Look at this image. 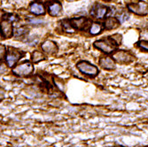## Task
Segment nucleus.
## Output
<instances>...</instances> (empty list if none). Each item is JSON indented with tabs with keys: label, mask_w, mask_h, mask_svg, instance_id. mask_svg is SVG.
<instances>
[{
	"label": "nucleus",
	"mask_w": 148,
	"mask_h": 147,
	"mask_svg": "<svg viewBox=\"0 0 148 147\" xmlns=\"http://www.w3.org/2000/svg\"><path fill=\"white\" fill-rule=\"evenodd\" d=\"M4 95H5V91H4V90L0 88V101H1V100L3 99Z\"/></svg>",
	"instance_id": "4be33fe9"
},
{
	"label": "nucleus",
	"mask_w": 148,
	"mask_h": 147,
	"mask_svg": "<svg viewBox=\"0 0 148 147\" xmlns=\"http://www.w3.org/2000/svg\"><path fill=\"white\" fill-rule=\"evenodd\" d=\"M42 50L46 52L47 54H53L58 51V47L55 43H53L51 41H45L42 44Z\"/></svg>",
	"instance_id": "9b49d317"
},
{
	"label": "nucleus",
	"mask_w": 148,
	"mask_h": 147,
	"mask_svg": "<svg viewBox=\"0 0 148 147\" xmlns=\"http://www.w3.org/2000/svg\"><path fill=\"white\" fill-rule=\"evenodd\" d=\"M0 39H1V34H0Z\"/></svg>",
	"instance_id": "393cba45"
},
{
	"label": "nucleus",
	"mask_w": 148,
	"mask_h": 147,
	"mask_svg": "<svg viewBox=\"0 0 148 147\" xmlns=\"http://www.w3.org/2000/svg\"><path fill=\"white\" fill-rule=\"evenodd\" d=\"M107 11H108V9L105 5H100V4H96L93 5L91 12H90V14L93 17H95L96 19H103L106 15Z\"/></svg>",
	"instance_id": "423d86ee"
},
{
	"label": "nucleus",
	"mask_w": 148,
	"mask_h": 147,
	"mask_svg": "<svg viewBox=\"0 0 148 147\" xmlns=\"http://www.w3.org/2000/svg\"><path fill=\"white\" fill-rule=\"evenodd\" d=\"M69 2H74V1H76V0H68Z\"/></svg>",
	"instance_id": "5701e85b"
},
{
	"label": "nucleus",
	"mask_w": 148,
	"mask_h": 147,
	"mask_svg": "<svg viewBox=\"0 0 148 147\" xmlns=\"http://www.w3.org/2000/svg\"><path fill=\"white\" fill-rule=\"evenodd\" d=\"M5 52H6V49L5 46L3 44H0V59H3L5 55Z\"/></svg>",
	"instance_id": "aec40b11"
},
{
	"label": "nucleus",
	"mask_w": 148,
	"mask_h": 147,
	"mask_svg": "<svg viewBox=\"0 0 148 147\" xmlns=\"http://www.w3.org/2000/svg\"><path fill=\"white\" fill-rule=\"evenodd\" d=\"M71 24H72L74 29H85L91 24V22H90V20H88L86 18L81 17V18H77V19H73L71 21Z\"/></svg>",
	"instance_id": "6e6552de"
},
{
	"label": "nucleus",
	"mask_w": 148,
	"mask_h": 147,
	"mask_svg": "<svg viewBox=\"0 0 148 147\" xmlns=\"http://www.w3.org/2000/svg\"><path fill=\"white\" fill-rule=\"evenodd\" d=\"M115 61H117L118 63H122V64H127V63H130L133 59L134 57L130 54V53L124 51H115L113 57H112Z\"/></svg>",
	"instance_id": "39448f33"
},
{
	"label": "nucleus",
	"mask_w": 148,
	"mask_h": 147,
	"mask_svg": "<svg viewBox=\"0 0 148 147\" xmlns=\"http://www.w3.org/2000/svg\"><path fill=\"white\" fill-rule=\"evenodd\" d=\"M0 29L2 30L4 36L5 37H10L12 35V24L8 20H5L1 22Z\"/></svg>",
	"instance_id": "9d476101"
},
{
	"label": "nucleus",
	"mask_w": 148,
	"mask_h": 147,
	"mask_svg": "<svg viewBox=\"0 0 148 147\" xmlns=\"http://www.w3.org/2000/svg\"><path fill=\"white\" fill-rule=\"evenodd\" d=\"M119 24H120V22L117 19L113 18V17H109V18H107L105 21V28L107 30H111V29L118 28Z\"/></svg>",
	"instance_id": "4468645a"
},
{
	"label": "nucleus",
	"mask_w": 148,
	"mask_h": 147,
	"mask_svg": "<svg viewBox=\"0 0 148 147\" xmlns=\"http://www.w3.org/2000/svg\"><path fill=\"white\" fill-rule=\"evenodd\" d=\"M138 45H139V47H140L142 50H145V51H148V41H145V40L140 41V42L138 43Z\"/></svg>",
	"instance_id": "a211bd4d"
},
{
	"label": "nucleus",
	"mask_w": 148,
	"mask_h": 147,
	"mask_svg": "<svg viewBox=\"0 0 148 147\" xmlns=\"http://www.w3.org/2000/svg\"><path fill=\"white\" fill-rule=\"evenodd\" d=\"M128 19H129V13H127V12H123V13H122V14L119 16V21L121 22H124Z\"/></svg>",
	"instance_id": "6ab92c4d"
},
{
	"label": "nucleus",
	"mask_w": 148,
	"mask_h": 147,
	"mask_svg": "<svg viewBox=\"0 0 148 147\" xmlns=\"http://www.w3.org/2000/svg\"><path fill=\"white\" fill-rule=\"evenodd\" d=\"M107 1H109V0H107Z\"/></svg>",
	"instance_id": "a878e982"
},
{
	"label": "nucleus",
	"mask_w": 148,
	"mask_h": 147,
	"mask_svg": "<svg viewBox=\"0 0 148 147\" xmlns=\"http://www.w3.org/2000/svg\"><path fill=\"white\" fill-rule=\"evenodd\" d=\"M62 6L59 2H54L49 5L48 7V12L50 13V15L51 16H59L61 12Z\"/></svg>",
	"instance_id": "f8f14e48"
},
{
	"label": "nucleus",
	"mask_w": 148,
	"mask_h": 147,
	"mask_svg": "<svg viewBox=\"0 0 148 147\" xmlns=\"http://www.w3.org/2000/svg\"><path fill=\"white\" fill-rule=\"evenodd\" d=\"M21 56V53L15 50V49H12L10 48L9 51H7V54H6V62L9 66H12L16 64V62L19 60V59Z\"/></svg>",
	"instance_id": "0eeeda50"
},
{
	"label": "nucleus",
	"mask_w": 148,
	"mask_h": 147,
	"mask_svg": "<svg viewBox=\"0 0 148 147\" xmlns=\"http://www.w3.org/2000/svg\"><path fill=\"white\" fill-rule=\"evenodd\" d=\"M54 1H59L60 2V1H62V0H54Z\"/></svg>",
	"instance_id": "b1692460"
},
{
	"label": "nucleus",
	"mask_w": 148,
	"mask_h": 147,
	"mask_svg": "<svg viewBox=\"0 0 148 147\" xmlns=\"http://www.w3.org/2000/svg\"><path fill=\"white\" fill-rule=\"evenodd\" d=\"M99 65L101 68L106 70H112L115 68L114 59H112L111 57H102L99 59Z\"/></svg>",
	"instance_id": "1a4fd4ad"
},
{
	"label": "nucleus",
	"mask_w": 148,
	"mask_h": 147,
	"mask_svg": "<svg viewBox=\"0 0 148 147\" xmlns=\"http://www.w3.org/2000/svg\"><path fill=\"white\" fill-rule=\"evenodd\" d=\"M42 59H44V55H43L42 52H40L38 51H36L33 52V54H32V60H33V62L37 63L39 61H41Z\"/></svg>",
	"instance_id": "dca6fc26"
},
{
	"label": "nucleus",
	"mask_w": 148,
	"mask_h": 147,
	"mask_svg": "<svg viewBox=\"0 0 148 147\" xmlns=\"http://www.w3.org/2000/svg\"><path fill=\"white\" fill-rule=\"evenodd\" d=\"M117 45L118 44L115 43V41L112 38V36L107 37L106 39L99 40V41H96L95 43H94V46H95L97 49L101 50L102 51H104L106 53L114 52L115 51Z\"/></svg>",
	"instance_id": "f257e3e1"
},
{
	"label": "nucleus",
	"mask_w": 148,
	"mask_h": 147,
	"mask_svg": "<svg viewBox=\"0 0 148 147\" xmlns=\"http://www.w3.org/2000/svg\"><path fill=\"white\" fill-rule=\"evenodd\" d=\"M128 9L137 15L145 16L148 13V4L145 2L130 3L128 5Z\"/></svg>",
	"instance_id": "7ed1b4c3"
},
{
	"label": "nucleus",
	"mask_w": 148,
	"mask_h": 147,
	"mask_svg": "<svg viewBox=\"0 0 148 147\" xmlns=\"http://www.w3.org/2000/svg\"><path fill=\"white\" fill-rule=\"evenodd\" d=\"M33 65H31L29 62H25L21 65L16 66L14 68L12 69V72L14 75L18 76H27L29 75L33 72Z\"/></svg>",
	"instance_id": "20e7f679"
},
{
	"label": "nucleus",
	"mask_w": 148,
	"mask_h": 147,
	"mask_svg": "<svg viewBox=\"0 0 148 147\" xmlns=\"http://www.w3.org/2000/svg\"><path fill=\"white\" fill-rule=\"evenodd\" d=\"M102 31V26L99 23H92L90 28V33L91 35H99Z\"/></svg>",
	"instance_id": "2eb2a0df"
},
{
	"label": "nucleus",
	"mask_w": 148,
	"mask_h": 147,
	"mask_svg": "<svg viewBox=\"0 0 148 147\" xmlns=\"http://www.w3.org/2000/svg\"><path fill=\"white\" fill-rule=\"evenodd\" d=\"M29 11L36 15H41L45 12V6L40 3H32L29 6Z\"/></svg>",
	"instance_id": "ddd939ff"
},
{
	"label": "nucleus",
	"mask_w": 148,
	"mask_h": 147,
	"mask_svg": "<svg viewBox=\"0 0 148 147\" xmlns=\"http://www.w3.org/2000/svg\"><path fill=\"white\" fill-rule=\"evenodd\" d=\"M6 69V66L4 64H0V74H2L5 71Z\"/></svg>",
	"instance_id": "412c9836"
},
{
	"label": "nucleus",
	"mask_w": 148,
	"mask_h": 147,
	"mask_svg": "<svg viewBox=\"0 0 148 147\" xmlns=\"http://www.w3.org/2000/svg\"><path fill=\"white\" fill-rule=\"evenodd\" d=\"M76 66H77V68L80 70V72H82L83 74L87 75L89 76L94 77L99 74V69L97 68V66H93V65H91L86 61L79 62L76 65Z\"/></svg>",
	"instance_id": "f03ea898"
},
{
	"label": "nucleus",
	"mask_w": 148,
	"mask_h": 147,
	"mask_svg": "<svg viewBox=\"0 0 148 147\" xmlns=\"http://www.w3.org/2000/svg\"><path fill=\"white\" fill-rule=\"evenodd\" d=\"M63 27H64V29H66V31H68V32H74V30H72L74 28H73L71 22L64 21L63 22Z\"/></svg>",
	"instance_id": "f3484780"
}]
</instances>
